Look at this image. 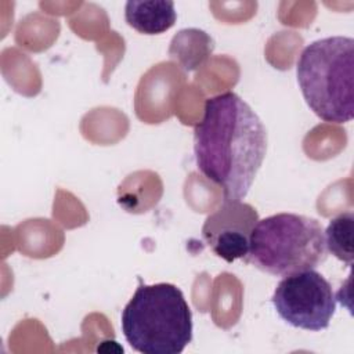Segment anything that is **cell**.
Masks as SVG:
<instances>
[{
    "instance_id": "obj_1",
    "label": "cell",
    "mask_w": 354,
    "mask_h": 354,
    "mask_svg": "<svg viewBox=\"0 0 354 354\" xmlns=\"http://www.w3.org/2000/svg\"><path fill=\"white\" fill-rule=\"evenodd\" d=\"M267 153V130L259 115L232 91L210 97L194 129L198 170L217 184L225 201H242Z\"/></svg>"
},
{
    "instance_id": "obj_2",
    "label": "cell",
    "mask_w": 354,
    "mask_h": 354,
    "mask_svg": "<svg viewBox=\"0 0 354 354\" xmlns=\"http://www.w3.org/2000/svg\"><path fill=\"white\" fill-rule=\"evenodd\" d=\"M130 347L142 354H180L192 340V313L173 283H140L120 317Z\"/></svg>"
},
{
    "instance_id": "obj_3",
    "label": "cell",
    "mask_w": 354,
    "mask_h": 354,
    "mask_svg": "<svg viewBox=\"0 0 354 354\" xmlns=\"http://www.w3.org/2000/svg\"><path fill=\"white\" fill-rule=\"evenodd\" d=\"M297 83L310 109L329 123H346L354 116V40L329 36L314 40L296 64Z\"/></svg>"
},
{
    "instance_id": "obj_4",
    "label": "cell",
    "mask_w": 354,
    "mask_h": 354,
    "mask_svg": "<svg viewBox=\"0 0 354 354\" xmlns=\"http://www.w3.org/2000/svg\"><path fill=\"white\" fill-rule=\"evenodd\" d=\"M322 225L313 217L277 213L259 220L250 235L245 263L263 272L286 277L311 270L326 260Z\"/></svg>"
},
{
    "instance_id": "obj_5",
    "label": "cell",
    "mask_w": 354,
    "mask_h": 354,
    "mask_svg": "<svg viewBox=\"0 0 354 354\" xmlns=\"http://www.w3.org/2000/svg\"><path fill=\"white\" fill-rule=\"evenodd\" d=\"M271 303L286 324L311 332L326 329L336 311L332 285L315 268L283 277L272 293Z\"/></svg>"
},
{
    "instance_id": "obj_6",
    "label": "cell",
    "mask_w": 354,
    "mask_h": 354,
    "mask_svg": "<svg viewBox=\"0 0 354 354\" xmlns=\"http://www.w3.org/2000/svg\"><path fill=\"white\" fill-rule=\"evenodd\" d=\"M259 221L256 209L242 201H225L202 225V238L209 249L227 263L245 259L250 235Z\"/></svg>"
},
{
    "instance_id": "obj_7",
    "label": "cell",
    "mask_w": 354,
    "mask_h": 354,
    "mask_svg": "<svg viewBox=\"0 0 354 354\" xmlns=\"http://www.w3.org/2000/svg\"><path fill=\"white\" fill-rule=\"evenodd\" d=\"M124 19L140 33L159 35L174 25L177 12L170 0H130L124 6Z\"/></svg>"
},
{
    "instance_id": "obj_8",
    "label": "cell",
    "mask_w": 354,
    "mask_h": 354,
    "mask_svg": "<svg viewBox=\"0 0 354 354\" xmlns=\"http://www.w3.org/2000/svg\"><path fill=\"white\" fill-rule=\"evenodd\" d=\"M353 223L354 214L351 212H346L333 217L324 231L326 250L348 267L353 264L354 257Z\"/></svg>"
}]
</instances>
